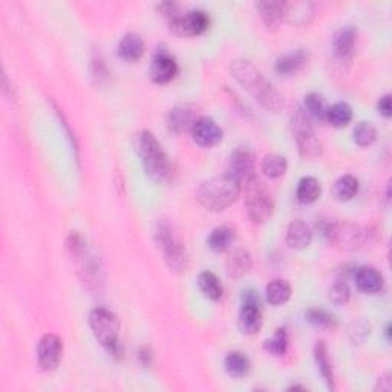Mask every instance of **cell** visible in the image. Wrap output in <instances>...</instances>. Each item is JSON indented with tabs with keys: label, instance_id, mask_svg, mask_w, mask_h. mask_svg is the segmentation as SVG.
<instances>
[{
	"label": "cell",
	"instance_id": "ac0fdd59",
	"mask_svg": "<svg viewBox=\"0 0 392 392\" xmlns=\"http://www.w3.org/2000/svg\"><path fill=\"white\" fill-rule=\"evenodd\" d=\"M354 279L359 290L366 294H376L381 292L385 284L383 274L374 267H360L354 274Z\"/></svg>",
	"mask_w": 392,
	"mask_h": 392
},
{
	"label": "cell",
	"instance_id": "30bf717a",
	"mask_svg": "<svg viewBox=\"0 0 392 392\" xmlns=\"http://www.w3.org/2000/svg\"><path fill=\"white\" fill-rule=\"evenodd\" d=\"M254 172V155L252 149L249 146L236 148L229 158L227 173L233 177L241 185H247L257 178Z\"/></svg>",
	"mask_w": 392,
	"mask_h": 392
},
{
	"label": "cell",
	"instance_id": "44dd1931",
	"mask_svg": "<svg viewBox=\"0 0 392 392\" xmlns=\"http://www.w3.org/2000/svg\"><path fill=\"white\" fill-rule=\"evenodd\" d=\"M313 241V232L309 227L301 221H293L287 229V244L293 250H304L311 244Z\"/></svg>",
	"mask_w": 392,
	"mask_h": 392
},
{
	"label": "cell",
	"instance_id": "f1b7e54d",
	"mask_svg": "<svg viewBox=\"0 0 392 392\" xmlns=\"http://www.w3.org/2000/svg\"><path fill=\"white\" fill-rule=\"evenodd\" d=\"M353 120V108H351L346 101L334 103L326 110V121L331 123L336 128H344Z\"/></svg>",
	"mask_w": 392,
	"mask_h": 392
},
{
	"label": "cell",
	"instance_id": "484cf974",
	"mask_svg": "<svg viewBox=\"0 0 392 392\" xmlns=\"http://www.w3.org/2000/svg\"><path fill=\"white\" fill-rule=\"evenodd\" d=\"M302 109L306 112V115L311 120L326 121V110L328 106L324 100V97L317 92H309L304 97V106Z\"/></svg>",
	"mask_w": 392,
	"mask_h": 392
},
{
	"label": "cell",
	"instance_id": "4316f807",
	"mask_svg": "<svg viewBox=\"0 0 392 392\" xmlns=\"http://www.w3.org/2000/svg\"><path fill=\"white\" fill-rule=\"evenodd\" d=\"M265 294L272 305H284L292 297V285L285 279H274L267 285Z\"/></svg>",
	"mask_w": 392,
	"mask_h": 392
},
{
	"label": "cell",
	"instance_id": "836d02e7",
	"mask_svg": "<svg viewBox=\"0 0 392 392\" xmlns=\"http://www.w3.org/2000/svg\"><path fill=\"white\" fill-rule=\"evenodd\" d=\"M288 344H290V337H288L287 328H279L276 329L272 339L265 340L264 349L273 356H284L288 349Z\"/></svg>",
	"mask_w": 392,
	"mask_h": 392
},
{
	"label": "cell",
	"instance_id": "4fadbf2b",
	"mask_svg": "<svg viewBox=\"0 0 392 392\" xmlns=\"http://www.w3.org/2000/svg\"><path fill=\"white\" fill-rule=\"evenodd\" d=\"M178 74V63L166 49L158 48L157 53L153 56L152 65H150V78L152 81L158 85L169 83L170 80L175 78Z\"/></svg>",
	"mask_w": 392,
	"mask_h": 392
},
{
	"label": "cell",
	"instance_id": "74e56055",
	"mask_svg": "<svg viewBox=\"0 0 392 392\" xmlns=\"http://www.w3.org/2000/svg\"><path fill=\"white\" fill-rule=\"evenodd\" d=\"M378 112L383 115L385 118H389L392 115V105H391V96L385 94L383 97H380L378 103H377Z\"/></svg>",
	"mask_w": 392,
	"mask_h": 392
},
{
	"label": "cell",
	"instance_id": "83f0119b",
	"mask_svg": "<svg viewBox=\"0 0 392 392\" xmlns=\"http://www.w3.org/2000/svg\"><path fill=\"white\" fill-rule=\"evenodd\" d=\"M261 167L265 177L276 180V178H281L282 175H285L288 169V163H287V158L282 157V155L268 153L264 157Z\"/></svg>",
	"mask_w": 392,
	"mask_h": 392
},
{
	"label": "cell",
	"instance_id": "d590c367",
	"mask_svg": "<svg viewBox=\"0 0 392 392\" xmlns=\"http://www.w3.org/2000/svg\"><path fill=\"white\" fill-rule=\"evenodd\" d=\"M377 138V129L369 121H360L354 128V141L360 148H369Z\"/></svg>",
	"mask_w": 392,
	"mask_h": 392
},
{
	"label": "cell",
	"instance_id": "8d00e7d4",
	"mask_svg": "<svg viewBox=\"0 0 392 392\" xmlns=\"http://www.w3.org/2000/svg\"><path fill=\"white\" fill-rule=\"evenodd\" d=\"M349 296H351L349 285L344 279H337L328 290V299L334 305H345L349 301Z\"/></svg>",
	"mask_w": 392,
	"mask_h": 392
},
{
	"label": "cell",
	"instance_id": "e0dca14e",
	"mask_svg": "<svg viewBox=\"0 0 392 392\" xmlns=\"http://www.w3.org/2000/svg\"><path fill=\"white\" fill-rule=\"evenodd\" d=\"M306 61H308V53L305 49L301 48L296 51H290V53H285L276 60L274 71L279 76L290 77L297 74V72L306 65Z\"/></svg>",
	"mask_w": 392,
	"mask_h": 392
},
{
	"label": "cell",
	"instance_id": "ffe728a7",
	"mask_svg": "<svg viewBox=\"0 0 392 392\" xmlns=\"http://www.w3.org/2000/svg\"><path fill=\"white\" fill-rule=\"evenodd\" d=\"M256 6L259 9V14L268 29H277L281 26L282 20L285 19V2H279V0H262V2H257Z\"/></svg>",
	"mask_w": 392,
	"mask_h": 392
},
{
	"label": "cell",
	"instance_id": "5b68a950",
	"mask_svg": "<svg viewBox=\"0 0 392 392\" xmlns=\"http://www.w3.org/2000/svg\"><path fill=\"white\" fill-rule=\"evenodd\" d=\"M155 239H157L158 249L161 250L164 261H166L170 270L177 273H182L187 270V252H185L184 242L173 224H170L166 220L158 221L157 230H155Z\"/></svg>",
	"mask_w": 392,
	"mask_h": 392
},
{
	"label": "cell",
	"instance_id": "7c38bea8",
	"mask_svg": "<svg viewBox=\"0 0 392 392\" xmlns=\"http://www.w3.org/2000/svg\"><path fill=\"white\" fill-rule=\"evenodd\" d=\"M61 357H63V342L57 334L48 333L40 339L37 346V360L40 368L46 373L54 371L60 365Z\"/></svg>",
	"mask_w": 392,
	"mask_h": 392
},
{
	"label": "cell",
	"instance_id": "5bb4252c",
	"mask_svg": "<svg viewBox=\"0 0 392 392\" xmlns=\"http://www.w3.org/2000/svg\"><path fill=\"white\" fill-rule=\"evenodd\" d=\"M192 138L202 148H212L222 140V129L213 118L200 117L190 129Z\"/></svg>",
	"mask_w": 392,
	"mask_h": 392
},
{
	"label": "cell",
	"instance_id": "9a60e30c",
	"mask_svg": "<svg viewBox=\"0 0 392 392\" xmlns=\"http://www.w3.org/2000/svg\"><path fill=\"white\" fill-rule=\"evenodd\" d=\"M200 117H196V108L192 105H178L169 110L167 113V128L173 133H182L184 130L192 129L195 121Z\"/></svg>",
	"mask_w": 392,
	"mask_h": 392
},
{
	"label": "cell",
	"instance_id": "4dcf8cb0",
	"mask_svg": "<svg viewBox=\"0 0 392 392\" xmlns=\"http://www.w3.org/2000/svg\"><path fill=\"white\" fill-rule=\"evenodd\" d=\"M359 192V181L353 175H344L340 177L333 187V193L336 196V200L339 201H348L353 200L354 196Z\"/></svg>",
	"mask_w": 392,
	"mask_h": 392
},
{
	"label": "cell",
	"instance_id": "d6a6232c",
	"mask_svg": "<svg viewBox=\"0 0 392 392\" xmlns=\"http://www.w3.org/2000/svg\"><path fill=\"white\" fill-rule=\"evenodd\" d=\"M314 8L308 2H296V4H287L285 17L290 20L292 24L304 25L308 24L309 19L313 16Z\"/></svg>",
	"mask_w": 392,
	"mask_h": 392
},
{
	"label": "cell",
	"instance_id": "d6986e66",
	"mask_svg": "<svg viewBox=\"0 0 392 392\" xmlns=\"http://www.w3.org/2000/svg\"><path fill=\"white\" fill-rule=\"evenodd\" d=\"M144 51H146V45H144V40L140 34L128 33L120 38L118 56L128 63L138 61L144 56Z\"/></svg>",
	"mask_w": 392,
	"mask_h": 392
},
{
	"label": "cell",
	"instance_id": "603a6c76",
	"mask_svg": "<svg viewBox=\"0 0 392 392\" xmlns=\"http://www.w3.org/2000/svg\"><path fill=\"white\" fill-rule=\"evenodd\" d=\"M224 368L230 377L242 378L249 374L250 360L241 351H232L224 359Z\"/></svg>",
	"mask_w": 392,
	"mask_h": 392
},
{
	"label": "cell",
	"instance_id": "ba28073f",
	"mask_svg": "<svg viewBox=\"0 0 392 392\" xmlns=\"http://www.w3.org/2000/svg\"><path fill=\"white\" fill-rule=\"evenodd\" d=\"M170 31L180 37H193L202 34L210 25V17L204 9H190L187 13H180L169 20Z\"/></svg>",
	"mask_w": 392,
	"mask_h": 392
},
{
	"label": "cell",
	"instance_id": "d4e9b609",
	"mask_svg": "<svg viewBox=\"0 0 392 392\" xmlns=\"http://www.w3.org/2000/svg\"><path fill=\"white\" fill-rule=\"evenodd\" d=\"M321 192H322L321 182H319L314 177H304L297 182L296 196L302 204H313L314 201L319 200Z\"/></svg>",
	"mask_w": 392,
	"mask_h": 392
},
{
	"label": "cell",
	"instance_id": "8992f818",
	"mask_svg": "<svg viewBox=\"0 0 392 392\" xmlns=\"http://www.w3.org/2000/svg\"><path fill=\"white\" fill-rule=\"evenodd\" d=\"M311 121L313 120L306 115L302 108H299L292 117V126L299 153L306 160H316L322 155V144L314 135Z\"/></svg>",
	"mask_w": 392,
	"mask_h": 392
},
{
	"label": "cell",
	"instance_id": "2e32d148",
	"mask_svg": "<svg viewBox=\"0 0 392 392\" xmlns=\"http://www.w3.org/2000/svg\"><path fill=\"white\" fill-rule=\"evenodd\" d=\"M357 40V31L353 26H344L337 29L333 36L334 56L340 60H349L354 54Z\"/></svg>",
	"mask_w": 392,
	"mask_h": 392
},
{
	"label": "cell",
	"instance_id": "cb8c5ba5",
	"mask_svg": "<svg viewBox=\"0 0 392 392\" xmlns=\"http://www.w3.org/2000/svg\"><path fill=\"white\" fill-rule=\"evenodd\" d=\"M314 359H316V363L319 366V371H321L326 386L331 391H334L336 386H334L333 365H331V360H329V356H328V348H326L325 342H322V340L321 342H317L314 346Z\"/></svg>",
	"mask_w": 392,
	"mask_h": 392
},
{
	"label": "cell",
	"instance_id": "7402d4cb",
	"mask_svg": "<svg viewBox=\"0 0 392 392\" xmlns=\"http://www.w3.org/2000/svg\"><path fill=\"white\" fill-rule=\"evenodd\" d=\"M252 268V256L245 250H234L225 264V270L232 279H239Z\"/></svg>",
	"mask_w": 392,
	"mask_h": 392
},
{
	"label": "cell",
	"instance_id": "ab89813d",
	"mask_svg": "<svg viewBox=\"0 0 392 392\" xmlns=\"http://www.w3.org/2000/svg\"><path fill=\"white\" fill-rule=\"evenodd\" d=\"M376 389L380 391H391V380H389V374H385L381 378H378V385Z\"/></svg>",
	"mask_w": 392,
	"mask_h": 392
},
{
	"label": "cell",
	"instance_id": "7a4b0ae2",
	"mask_svg": "<svg viewBox=\"0 0 392 392\" xmlns=\"http://www.w3.org/2000/svg\"><path fill=\"white\" fill-rule=\"evenodd\" d=\"M133 149L137 150L144 170L153 181L164 182L172 178L173 164L150 130H140L135 133Z\"/></svg>",
	"mask_w": 392,
	"mask_h": 392
},
{
	"label": "cell",
	"instance_id": "e575fe53",
	"mask_svg": "<svg viewBox=\"0 0 392 392\" xmlns=\"http://www.w3.org/2000/svg\"><path fill=\"white\" fill-rule=\"evenodd\" d=\"M305 317L309 324L317 326V328L326 329V328L336 326V317L331 313H328L324 308H317V306L309 308V309H306Z\"/></svg>",
	"mask_w": 392,
	"mask_h": 392
},
{
	"label": "cell",
	"instance_id": "6da1fadb",
	"mask_svg": "<svg viewBox=\"0 0 392 392\" xmlns=\"http://www.w3.org/2000/svg\"><path fill=\"white\" fill-rule=\"evenodd\" d=\"M230 72L234 80L259 101L267 110L277 112L284 108V98L277 89L268 81L262 72L250 60L238 58L230 65Z\"/></svg>",
	"mask_w": 392,
	"mask_h": 392
},
{
	"label": "cell",
	"instance_id": "f35d334b",
	"mask_svg": "<svg viewBox=\"0 0 392 392\" xmlns=\"http://www.w3.org/2000/svg\"><path fill=\"white\" fill-rule=\"evenodd\" d=\"M140 362L143 366H150L152 363V353L148 346H144L140 349Z\"/></svg>",
	"mask_w": 392,
	"mask_h": 392
},
{
	"label": "cell",
	"instance_id": "3957f363",
	"mask_svg": "<svg viewBox=\"0 0 392 392\" xmlns=\"http://www.w3.org/2000/svg\"><path fill=\"white\" fill-rule=\"evenodd\" d=\"M242 185L229 173L204 181L196 190V200L210 212H222L229 209L239 198Z\"/></svg>",
	"mask_w": 392,
	"mask_h": 392
},
{
	"label": "cell",
	"instance_id": "9c48e42d",
	"mask_svg": "<svg viewBox=\"0 0 392 392\" xmlns=\"http://www.w3.org/2000/svg\"><path fill=\"white\" fill-rule=\"evenodd\" d=\"M238 325L244 334H256L262 326L261 297L254 290H245L242 293Z\"/></svg>",
	"mask_w": 392,
	"mask_h": 392
},
{
	"label": "cell",
	"instance_id": "277c9868",
	"mask_svg": "<svg viewBox=\"0 0 392 392\" xmlns=\"http://www.w3.org/2000/svg\"><path fill=\"white\" fill-rule=\"evenodd\" d=\"M89 326L98 342L108 349V353L112 357L121 359L125 349L120 340L118 317L110 309L98 306L92 309L89 314Z\"/></svg>",
	"mask_w": 392,
	"mask_h": 392
},
{
	"label": "cell",
	"instance_id": "8fae6325",
	"mask_svg": "<svg viewBox=\"0 0 392 392\" xmlns=\"http://www.w3.org/2000/svg\"><path fill=\"white\" fill-rule=\"evenodd\" d=\"M324 234L329 242L344 250H356L362 247L365 241V233L359 227L351 224L328 222L324 229Z\"/></svg>",
	"mask_w": 392,
	"mask_h": 392
},
{
	"label": "cell",
	"instance_id": "52a82bcc",
	"mask_svg": "<svg viewBox=\"0 0 392 392\" xmlns=\"http://www.w3.org/2000/svg\"><path fill=\"white\" fill-rule=\"evenodd\" d=\"M245 207L250 220L257 224H262L270 220V216L273 215L274 202L270 192L264 187V184L256 178L245 185Z\"/></svg>",
	"mask_w": 392,
	"mask_h": 392
},
{
	"label": "cell",
	"instance_id": "1f68e13d",
	"mask_svg": "<svg viewBox=\"0 0 392 392\" xmlns=\"http://www.w3.org/2000/svg\"><path fill=\"white\" fill-rule=\"evenodd\" d=\"M198 285H200V290L209 299H212V301H220L222 297L224 288L218 277H216L213 273L202 272L198 276Z\"/></svg>",
	"mask_w": 392,
	"mask_h": 392
},
{
	"label": "cell",
	"instance_id": "f546056e",
	"mask_svg": "<svg viewBox=\"0 0 392 392\" xmlns=\"http://www.w3.org/2000/svg\"><path fill=\"white\" fill-rule=\"evenodd\" d=\"M233 230L230 229V227L227 225H221V227H216V229L212 230V233L209 234L207 238V244L210 249L216 253H221V252H225L227 249H229L232 241H233Z\"/></svg>",
	"mask_w": 392,
	"mask_h": 392
}]
</instances>
